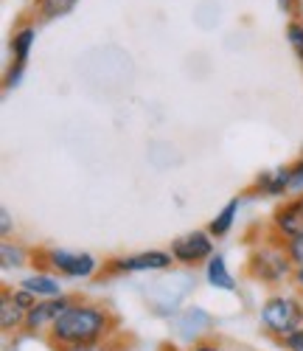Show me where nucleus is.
I'll list each match as a JSON object with an SVG mask.
<instances>
[{
  "instance_id": "nucleus-1",
  "label": "nucleus",
  "mask_w": 303,
  "mask_h": 351,
  "mask_svg": "<svg viewBox=\"0 0 303 351\" xmlns=\"http://www.w3.org/2000/svg\"><path fill=\"white\" fill-rule=\"evenodd\" d=\"M115 337H118V315L99 301L76 298L56 317V324L43 340L51 348H62L79 343H107Z\"/></svg>"
},
{
  "instance_id": "nucleus-2",
  "label": "nucleus",
  "mask_w": 303,
  "mask_h": 351,
  "mask_svg": "<svg viewBox=\"0 0 303 351\" xmlns=\"http://www.w3.org/2000/svg\"><path fill=\"white\" fill-rule=\"evenodd\" d=\"M292 273H295V265L284 250V239L269 230V237L250 250L247 265H245V276L256 284L278 289L287 281H292Z\"/></svg>"
},
{
  "instance_id": "nucleus-3",
  "label": "nucleus",
  "mask_w": 303,
  "mask_h": 351,
  "mask_svg": "<svg viewBox=\"0 0 303 351\" xmlns=\"http://www.w3.org/2000/svg\"><path fill=\"white\" fill-rule=\"evenodd\" d=\"M258 324L261 332L276 343L289 337L303 326V295H298L295 289H276L272 295L264 298L258 309Z\"/></svg>"
},
{
  "instance_id": "nucleus-4",
  "label": "nucleus",
  "mask_w": 303,
  "mask_h": 351,
  "mask_svg": "<svg viewBox=\"0 0 303 351\" xmlns=\"http://www.w3.org/2000/svg\"><path fill=\"white\" fill-rule=\"evenodd\" d=\"M34 265H40V270H48L59 278H73V281L93 278L101 270V261L93 253L68 250V247H40V250H34Z\"/></svg>"
},
{
  "instance_id": "nucleus-5",
  "label": "nucleus",
  "mask_w": 303,
  "mask_h": 351,
  "mask_svg": "<svg viewBox=\"0 0 303 351\" xmlns=\"http://www.w3.org/2000/svg\"><path fill=\"white\" fill-rule=\"evenodd\" d=\"M169 253L174 258V265L191 270V267H199V265L205 267L208 258L217 253V245H214V237H210L208 230H189V233H183V237L171 239Z\"/></svg>"
},
{
  "instance_id": "nucleus-6",
  "label": "nucleus",
  "mask_w": 303,
  "mask_h": 351,
  "mask_svg": "<svg viewBox=\"0 0 303 351\" xmlns=\"http://www.w3.org/2000/svg\"><path fill=\"white\" fill-rule=\"evenodd\" d=\"M174 258L169 250H141L130 256H115L104 261V273L107 276H127V273H163L171 270Z\"/></svg>"
},
{
  "instance_id": "nucleus-7",
  "label": "nucleus",
  "mask_w": 303,
  "mask_h": 351,
  "mask_svg": "<svg viewBox=\"0 0 303 351\" xmlns=\"http://www.w3.org/2000/svg\"><path fill=\"white\" fill-rule=\"evenodd\" d=\"M169 324H171V335L177 340H186L189 346L214 335V315H210L208 309H202V306H197V304H189L177 315H171Z\"/></svg>"
},
{
  "instance_id": "nucleus-8",
  "label": "nucleus",
  "mask_w": 303,
  "mask_h": 351,
  "mask_svg": "<svg viewBox=\"0 0 303 351\" xmlns=\"http://www.w3.org/2000/svg\"><path fill=\"white\" fill-rule=\"evenodd\" d=\"M79 295H59V298H48V301H37L32 309L25 312V324H23V332L28 337H45L51 332V326L56 324V317L62 315Z\"/></svg>"
},
{
  "instance_id": "nucleus-9",
  "label": "nucleus",
  "mask_w": 303,
  "mask_h": 351,
  "mask_svg": "<svg viewBox=\"0 0 303 351\" xmlns=\"http://www.w3.org/2000/svg\"><path fill=\"white\" fill-rule=\"evenodd\" d=\"M269 230L281 239L303 237V194L287 197L269 217Z\"/></svg>"
},
{
  "instance_id": "nucleus-10",
  "label": "nucleus",
  "mask_w": 303,
  "mask_h": 351,
  "mask_svg": "<svg viewBox=\"0 0 303 351\" xmlns=\"http://www.w3.org/2000/svg\"><path fill=\"white\" fill-rule=\"evenodd\" d=\"M289 186H292V169H289V163H287V166H276V169L258 171L256 180H253V186H250V191L264 194V197H284V199H287Z\"/></svg>"
},
{
  "instance_id": "nucleus-11",
  "label": "nucleus",
  "mask_w": 303,
  "mask_h": 351,
  "mask_svg": "<svg viewBox=\"0 0 303 351\" xmlns=\"http://www.w3.org/2000/svg\"><path fill=\"white\" fill-rule=\"evenodd\" d=\"M17 287L28 289L37 301H48V298H59V295H65V287L62 281H59V276L48 273V270H34V273H25Z\"/></svg>"
},
{
  "instance_id": "nucleus-12",
  "label": "nucleus",
  "mask_w": 303,
  "mask_h": 351,
  "mask_svg": "<svg viewBox=\"0 0 303 351\" xmlns=\"http://www.w3.org/2000/svg\"><path fill=\"white\" fill-rule=\"evenodd\" d=\"M205 281L208 287H214V289H222V292H239V284L228 267V258L225 253H214L208 258V265H205Z\"/></svg>"
},
{
  "instance_id": "nucleus-13",
  "label": "nucleus",
  "mask_w": 303,
  "mask_h": 351,
  "mask_svg": "<svg viewBox=\"0 0 303 351\" xmlns=\"http://www.w3.org/2000/svg\"><path fill=\"white\" fill-rule=\"evenodd\" d=\"M23 324H25V309L17 306L9 287H3V292H0V329H3L6 337H12L23 332Z\"/></svg>"
},
{
  "instance_id": "nucleus-14",
  "label": "nucleus",
  "mask_w": 303,
  "mask_h": 351,
  "mask_svg": "<svg viewBox=\"0 0 303 351\" xmlns=\"http://www.w3.org/2000/svg\"><path fill=\"white\" fill-rule=\"evenodd\" d=\"M37 43V25L34 23H23L12 32V40H9V48H12V62L17 65H25L28 56H32V48Z\"/></svg>"
},
{
  "instance_id": "nucleus-15",
  "label": "nucleus",
  "mask_w": 303,
  "mask_h": 351,
  "mask_svg": "<svg viewBox=\"0 0 303 351\" xmlns=\"http://www.w3.org/2000/svg\"><path fill=\"white\" fill-rule=\"evenodd\" d=\"M239 208H241V199L239 197H233V199H228L225 202V206L219 208V214L214 217V219H210L208 222V233H210V237H214V239H225L228 237V233L233 230V225H236V217H239Z\"/></svg>"
},
{
  "instance_id": "nucleus-16",
  "label": "nucleus",
  "mask_w": 303,
  "mask_h": 351,
  "mask_svg": "<svg viewBox=\"0 0 303 351\" xmlns=\"http://www.w3.org/2000/svg\"><path fill=\"white\" fill-rule=\"evenodd\" d=\"M32 258H34V250H28L23 242L3 239V245H0V261H3V270H20Z\"/></svg>"
},
{
  "instance_id": "nucleus-17",
  "label": "nucleus",
  "mask_w": 303,
  "mask_h": 351,
  "mask_svg": "<svg viewBox=\"0 0 303 351\" xmlns=\"http://www.w3.org/2000/svg\"><path fill=\"white\" fill-rule=\"evenodd\" d=\"M79 0H34V9L43 20H56V17H65L76 9Z\"/></svg>"
},
{
  "instance_id": "nucleus-18",
  "label": "nucleus",
  "mask_w": 303,
  "mask_h": 351,
  "mask_svg": "<svg viewBox=\"0 0 303 351\" xmlns=\"http://www.w3.org/2000/svg\"><path fill=\"white\" fill-rule=\"evenodd\" d=\"M287 43H289L292 53L298 56V62L303 65V20L292 17V20L287 23Z\"/></svg>"
},
{
  "instance_id": "nucleus-19",
  "label": "nucleus",
  "mask_w": 303,
  "mask_h": 351,
  "mask_svg": "<svg viewBox=\"0 0 303 351\" xmlns=\"http://www.w3.org/2000/svg\"><path fill=\"white\" fill-rule=\"evenodd\" d=\"M284 250L289 256V261L298 267H303V237H295V239H284Z\"/></svg>"
},
{
  "instance_id": "nucleus-20",
  "label": "nucleus",
  "mask_w": 303,
  "mask_h": 351,
  "mask_svg": "<svg viewBox=\"0 0 303 351\" xmlns=\"http://www.w3.org/2000/svg\"><path fill=\"white\" fill-rule=\"evenodd\" d=\"M189 351H233L225 340H219V337H205V340H199V343H194V346H189Z\"/></svg>"
},
{
  "instance_id": "nucleus-21",
  "label": "nucleus",
  "mask_w": 303,
  "mask_h": 351,
  "mask_svg": "<svg viewBox=\"0 0 303 351\" xmlns=\"http://www.w3.org/2000/svg\"><path fill=\"white\" fill-rule=\"evenodd\" d=\"M53 351H115V340H107V343H79V346H62V348H53Z\"/></svg>"
},
{
  "instance_id": "nucleus-22",
  "label": "nucleus",
  "mask_w": 303,
  "mask_h": 351,
  "mask_svg": "<svg viewBox=\"0 0 303 351\" xmlns=\"http://www.w3.org/2000/svg\"><path fill=\"white\" fill-rule=\"evenodd\" d=\"M289 169H292V186H289V194H303V155H300L295 163H289Z\"/></svg>"
},
{
  "instance_id": "nucleus-23",
  "label": "nucleus",
  "mask_w": 303,
  "mask_h": 351,
  "mask_svg": "<svg viewBox=\"0 0 303 351\" xmlns=\"http://www.w3.org/2000/svg\"><path fill=\"white\" fill-rule=\"evenodd\" d=\"M23 73H25V65H17V62H12V65H9L6 79H3V87H6V90H12V87H17V84H20Z\"/></svg>"
},
{
  "instance_id": "nucleus-24",
  "label": "nucleus",
  "mask_w": 303,
  "mask_h": 351,
  "mask_svg": "<svg viewBox=\"0 0 303 351\" xmlns=\"http://www.w3.org/2000/svg\"><path fill=\"white\" fill-rule=\"evenodd\" d=\"M278 346H281L284 351H303V326H300L298 332H292L289 337L278 340Z\"/></svg>"
},
{
  "instance_id": "nucleus-25",
  "label": "nucleus",
  "mask_w": 303,
  "mask_h": 351,
  "mask_svg": "<svg viewBox=\"0 0 303 351\" xmlns=\"http://www.w3.org/2000/svg\"><path fill=\"white\" fill-rule=\"evenodd\" d=\"M12 230H14V222H12V211H9V208H3V211H0V237H3V239H9V237H12Z\"/></svg>"
},
{
  "instance_id": "nucleus-26",
  "label": "nucleus",
  "mask_w": 303,
  "mask_h": 351,
  "mask_svg": "<svg viewBox=\"0 0 303 351\" xmlns=\"http://www.w3.org/2000/svg\"><path fill=\"white\" fill-rule=\"evenodd\" d=\"M289 284H292V289L298 292V295H303V267H298V270L292 273V281H289Z\"/></svg>"
},
{
  "instance_id": "nucleus-27",
  "label": "nucleus",
  "mask_w": 303,
  "mask_h": 351,
  "mask_svg": "<svg viewBox=\"0 0 303 351\" xmlns=\"http://www.w3.org/2000/svg\"><path fill=\"white\" fill-rule=\"evenodd\" d=\"M278 3L284 6V12H289V14H298V0H278Z\"/></svg>"
}]
</instances>
